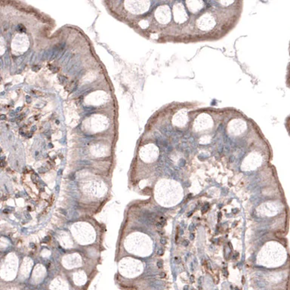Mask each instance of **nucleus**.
<instances>
[{"mask_svg":"<svg viewBox=\"0 0 290 290\" xmlns=\"http://www.w3.org/2000/svg\"><path fill=\"white\" fill-rule=\"evenodd\" d=\"M29 246H30V247H32V249H34V248L36 247V246H35V244H34V243H31L30 244H29Z\"/></svg>","mask_w":290,"mask_h":290,"instance_id":"4be33fe9","label":"nucleus"},{"mask_svg":"<svg viewBox=\"0 0 290 290\" xmlns=\"http://www.w3.org/2000/svg\"><path fill=\"white\" fill-rule=\"evenodd\" d=\"M159 151L156 146L153 145H148L142 148L140 152L141 157L146 162H152L156 160L157 158Z\"/></svg>","mask_w":290,"mask_h":290,"instance_id":"0eeeda50","label":"nucleus"},{"mask_svg":"<svg viewBox=\"0 0 290 290\" xmlns=\"http://www.w3.org/2000/svg\"><path fill=\"white\" fill-rule=\"evenodd\" d=\"M1 49H2V52L1 54H3L4 52V47H3V39H1Z\"/></svg>","mask_w":290,"mask_h":290,"instance_id":"aec40b11","label":"nucleus"},{"mask_svg":"<svg viewBox=\"0 0 290 290\" xmlns=\"http://www.w3.org/2000/svg\"><path fill=\"white\" fill-rule=\"evenodd\" d=\"M186 7L189 12L193 15H196L199 13L204 8L205 2L201 0H190V1L185 2Z\"/></svg>","mask_w":290,"mask_h":290,"instance_id":"f8f14e48","label":"nucleus"},{"mask_svg":"<svg viewBox=\"0 0 290 290\" xmlns=\"http://www.w3.org/2000/svg\"><path fill=\"white\" fill-rule=\"evenodd\" d=\"M172 124L178 128H183L187 125L189 122L188 114L186 109L178 111L172 117Z\"/></svg>","mask_w":290,"mask_h":290,"instance_id":"1a4fd4ad","label":"nucleus"},{"mask_svg":"<svg viewBox=\"0 0 290 290\" xmlns=\"http://www.w3.org/2000/svg\"><path fill=\"white\" fill-rule=\"evenodd\" d=\"M91 128L94 131H101L104 129L107 125V120L105 117L101 116H94L91 118Z\"/></svg>","mask_w":290,"mask_h":290,"instance_id":"9b49d317","label":"nucleus"},{"mask_svg":"<svg viewBox=\"0 0 290 290\" xmlns=\"http://www.w3.org/2000/svg\"><path fill=\"white\" fill-rule=\"evenodd\" d=\"M262 162V157L258 153H251L248 155L242 163L241 169L244 171L254 170L260 166Z\"/></svg>","mask_w":290,"mask_h":290,"instance_id":"39448f33","label":"nucleus"},{"mask_svg":"<svg viewBox=\"0 0 290 290\" xmlns=\"http://www.w3.org/2000/svg\"><path fill=\"white\" fill-rule=\"evenodd\" d=\"M160 243H161V244H162V245H165L167 243V240H166V238H165V237H162V238H161V240H160Z\"/></svg>","mask_w":290,"mask_h":290,"instance_id":"f3484780","label":"nucleus"},{"mask_svg":"<svg viewBox=\"0 0 290 290\" xmlns=\"http://www.w3.org/2000/svg\"><path fill=\"white\" fill-rule=\"evenodd\" d=\"M193 238H194V235H193V234H191V235H190V239H191V240H193Z\"/></svg>","mask_w":290,"mask_h":290,"instance_id":"5701e85b","label":"nucleus"},{"mask_svg":"<svg viewBox=\"0 0 290 290\" xmlns=\"http://www.w3.org/2000/svg\"><path fill=\"white\" fill-rule=\"evenodd\" d=\"M214 126V121L212 116L209 114L202 113L193 119L192 128L195 132H203L208 131Z\"/></svg>","mask_w":290,"mask_h":290,"instance_id":"f257e3e1","label":"nucleus"},{"mask_svg":"<svg viewBox=\"0 0 290 290\" xmlns=\"http://www.w3.org/2000/svg\"><path fill=\"white\" fill-rule=\"evenodd\" d=\"M247 122L242 118H234L227 123V131L230 135L238 136L247 129Z\"/></svg>","mask_w":290,"mask_h":290,"instance_id":"7ed1b4c3","label":"nucleus"},{"mask_svg":"<svg viewBox=\"0 0 290 290\" xmlns=\"http://www.w3.org/2000/svg\"><path fill=\"white\" fill-rule=\"evenodd\" d=\"M51 289L52 290H67V286L60 280H55L52 283Z\"/></svg>","mask_w":290,"mask_h":290,"instance_id":"4468645a","label":"nucleus"},{"mask_svg":"<svg viewBox=\"0 0 290 290\" xmlns=\"http://www.w3.org/2000/svg\"><path fill=\"white\" fill-rule=\"evenodd\" d=\"M88 97H91V99H93V101L91 102V104H101V102L103 101L104 100H106L107 99V94H105L104 92H97V97H94V94H91V95L88 96Z\"/></svg>","mask_w":290,"mask_h":290,"instance_id":"ddd939ff","label":"nucleus"},{"mask_svg":"<svg viewBox=\"0 0 290 290\" xmlns=\"http://www.w3.org/2000/svg\"><path fill=\"white\" fill-rule=\"evenodd\" d=\"M171 9L166 5L159 6L155 12V18L159 24H167L171 20Z\"/></svg>","mask_w":290,"mask_h":290,"instance_id":"423d86ee","label":"nucleus"},{"mask_svg":"<svg viewBox=\"0 0 290 290\" xmlns=\"http://www.w3.org/2000/svg\"><path fill=\"white\" fill-rule=\"evenodd\" d=\"M139 24H140V26L142 27V28L145 29L147 28V27L148 26V22H147V21H145V20H143V21H142L140 23H139Z\"/></svg>","mask_w":290,"mask_h":290,"instance_id":"2eb2a0df","label":"nucleus"},{"mask_svg":"<svg viewBox=\"0 0 290 290\" xmlns=\"http://www.w3.org/2000/svg\"><path fill=\"white\" fill-rule=\"evenodd\" d=\"M125 8L128 12L135 15H141L148 11L150 1H125Z\"/></svg>","mask_w":290,"mask_h":290,"instance_id":"20e7f679","label":"nucleus"},{"mask_svg":"<svg viewBox=\"0 0 290 290\" xmlns=\"http://www.w3.org/2000/svg\"><path fill=\"white\" fill-rule=\"evenodd\" d=\"M156 265H157V266H158V268H161L162 266H163V262H162V261H157V263H156Z\"/></svg>","mask_w":290,"mask_h":290,"instance_id":"a211bd4d","label":"nucleus"},{"mask_svg":"<svg viewBox=\"0 0 290 290\" xmlns=\"http://www.w3.org/2000/svg\"><path fill=\"white\" fill-rule=\"evenodd\" d=\"M163 254H164V249H162V248H161V249H159V250L157 251V255H159V256H162Z\"/></svg>","mask_w":290,"mask_h":290,"instance_id":"dca6fc26","label":"nucleus"},{"mask_svg":"<svg viewBox=\"0 0 290 290\" xmlns=\"http://www.w3.org/2000/svg\"><path fill=\"white\" fill-rule=\"evenodd\" d=\"M29 46L28 38L24 34H19L17 35L12 42V47L14 50L18 51V52H24L27 49Z\"/></svg>","mask_w":290,"mask_h":290,"instance_id":"9d476101","label":"nucleus"},{"mask_svg":"<svg viewBox=\"0 0 290 290\" xmlns=\"http://www.w3.org/2000/svg\"><path fill=\"white\" fill-rule=\"evenodd\" d=\"M188 244H189L188 240H184V241L183 242V245H184V246H188Z\"/></svg>","mask_w":290,"mask_h":290,"instance_id":"412c9836","label":"nucleus"},{"mask_svg":"<svg viewBox=\"0 0 290 290\" xmlns=\"http://www.w3.org/2000/svg\"><path fill=\"white\" fill-rule=\"evenodd\" d=\"M196 26L202 32H209L212 30L216 26V19L209 12L201 14L196 20Z\"/></svg>","mask_w":290,"mask_h":290,"instance_id":"f03ea898","label":"nucleus"},{"mask_svg":"<svg viewBox=\"0 0 290 290\" xmlns=\"http://www.w3.org/2000/svg\"><path fill=\"white\" fill-rule=\"evenodd\" d=\"M173 16L177 24H184L188 20V15L185 7L181 2H178L173 6Z\"/></svg>","mask_w":290,"mask_h":290,"instance_id":"6e6552de","label":"nucleus"},{"mask_svg":"<svg viewBox=\"0 0 290 290\" xmlns=\"http://www.w3.org/2000/svg\"><path fill=\"white\" fill-rule=\"evenodd\" d=\"M49 240H50V237H49V236H47V237H46L43 240V243H47V242H49Z\"/></svg>","mask_w":290,"mask_h":290,"instance_id":"6ab92c4d","label":"nucleus"}]
</instances>
